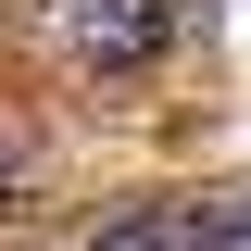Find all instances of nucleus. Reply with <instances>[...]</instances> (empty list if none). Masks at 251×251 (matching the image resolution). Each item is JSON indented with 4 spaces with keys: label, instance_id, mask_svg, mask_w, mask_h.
<instances>
[{
    "label": "nucleus",
    "instance_id": "1",
    "mask_svg": "<svg viewBox=\"0 0 251 251\" xmlns=\"http://www.w3.org/2000/svg\"><path fill=\"white\" fill-rule=\"evenodd\" d=\"M163 38H176V13H163V0H63V50H75V63H100V75L151 63Z\"/></svg>",
    "mask_w": 251,
    "mask_h": 251
},
{
    "label": "nucleus",
    "instance_id": "2",
    "mask_svg": "<svg viewBox=\"0 0 251 251\" xmlns=\"http://www.w3.org/2000/svg\"><path fill=\"white\" fill-rule=\"evenodd\" d=\"M88 251H201V214H163V201H138V214H113Z\"/></svg>",
    "mask_w": 251,
    "mask_h": 251
},
{
    "label": "nucleus",
    "instance_id": "3",
    "mask_svg": "<svg viewBox=\"0 0 251 251\" xmlns=\"http://www.w3.org/2000/svg\"><path fill=\"white\" fill-rule=\"evenodd\" d=\"M201 251H251V214H201Z\"/></svg>",
    "mask_w": 251,
    "mask_h": 251
},
{
    "label": "nucleus",
    "instance_id": "4",
    "mask_svg": "<svg viewBox=\"0 0 251 251\" xmlns=\"http://www.w3.org/2000/svg\"><path fill=\"white\" fill-rule=\"evenodd\" d=\"M0 201H13V138H0Z\"/></svg>",
    "mask_w": 251,
    "mask_h": 251
}]
</instances>
